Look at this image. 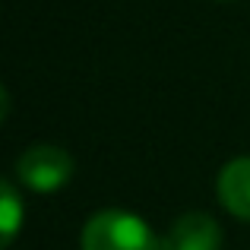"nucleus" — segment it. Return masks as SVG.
Returning a JSON list of instances; mask_svg holds the SVG:
<instances>
[{
	"mask_svg": "<svg viewBox=\"0 0 250 250\" xmlns=\"http://www.w3.org/2000/svg\"><path fill=\"white\" fill-rule=\"evenodd\" d=\"M219 244H222L219 225H215V219L203 212L181 215L162 238V250H219Z\"/></svg>",
	"mask_w": 250,
	"mask_h": 250,
	"instance_id": "3",
	"label": "nucleus"
},
{
	"mask_svg": "<svg viewBox=\"0 0 250 250\" xmlns=\"http://www.w3.org/2000/svg\"><path fill=\"white\" fill-rule=\"evenodd\" d=\"M6 114H10V95H6V89L0 85V124L6 121Z\"/></svg>",
	"mask_w": 250,
	"mask_h": 250,
	"instance_id": "6",
	"label": "nucleus"
},
{
	"mask_svg": "<svg viewBox=\"0 0 250 250\" xmlns=\"http://www.w3.org/2000/svg\"><path fill=\"white\" fill-rule=\"evenodd\" d=\"M16 174L35 193H54L73 177V159L63 152L61 146L51 143H38V146L25 149L16 162Z\"/></svg>",
	"mask_w": 250,
	"mask_h": 250,
	"instance_id": "2",
	"label": "nucleus"
},
{
	"mask_svg": "<svg viewBox=\"0 0 250 250\" xmlns=\"http://www.w3.org/2000/svg\"><path fill=\"white\" fill-rule=\"evenodd\" d=\"M219 200L231 215L250 222V159H234L222 168Z\"/></svg>",
	"mask_w": 250,
	"mask_h": 250,
	"instance_id": "4",
	"label": "nucleus"
},
{
	"mask_svg": "<svg viewBox=\"0 0 250 250\" xmlns=\"http://www.w3.org/2000/svg\"><path fill=\"white\" fill-rule=\"evenodd\" d=\"M83 250H162V241L140 215L108 209L85 222Z\"/></svg>",
	"mask_w": 250,
	"mask_h": 250,
	"instance_id": "1",
	"label": "nucleus"
},
{
	"mask_svg": "<svg viewBox=\"0 0 250 250\" xmlns=\"http://www.w3.org/2000/svg\"><path fill=\"white\" fill-rule=\"evenodd\" d=\"M22 200L13 190V184L0 181V250H6L13 244V238L22 228Z\"/></svg>",
	"mask_w": 250,
	"mask_h": 250,
	"instance_id": "5",
	"label": "nucleus"
}]
</instances>
